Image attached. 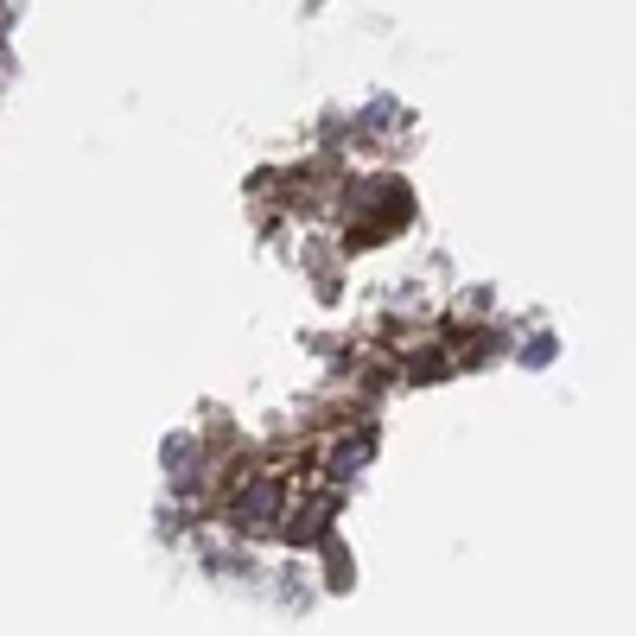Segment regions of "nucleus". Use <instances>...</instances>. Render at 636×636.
Returning <instances> with one entry per match:
<instances>
[{"instance_id": "obj_1", "label": "nucleus", "mask_w": 636, "mask_h": 636, "mask_svg": "<svg viewBox=\"0 0 636 636\" xmlns=\"http://www.w3.org/2000/svg\"><path fill=\"white\" fill-rule=\"evenodd\" d=\"M229 522L249 534H274L280 522H286V509H280V490L268 478H249L236 497H229Z\"/></svg>"}]
</instances>
